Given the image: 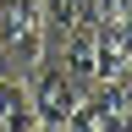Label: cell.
Instances as JSON below:
<instances>
[{
    "label": "cell",
    "instance_id": "obj_1",
    "mask_svg": "<svg viewBox=\"0 0 132 132\" xmlns=\"http://www.w3.org/2000/svg\"><path fill=\"white\" fill-rule=\"evenodd\" d=\"M28 94H33V110H39V127H66L77 116V105L88 99V82H82L55 50H44L39 66L28 72Z\"/></svg>",
    "mask_w": 132,
    "mask_h": 132
},
{
    "label": "cell",
    "instance_id": "obj_4",
    "mask_svg": "<svg viewBox=\"0 0 132 132\" xmlns=\"http://www.w3.org/2000/svg\"><path fill=\"white\" fill-rule=\"evenodd\" d=\"M39 11H44V50H55L77 22L94 16V0H39Z\"/></svg>",
    "mask_w": 132,
    "mask_h": 132
},
{
    "label": "cell",
    "instance_id": "obj_3",
    "mask_svg": "<svg viewBox=\"0 0 132 132\" xmlns=\"http://www.w3.org/2000/svg\"><path fill=\"white\" fill-rule=\"evenodd\" d=\"M39 127V110H33V94L22 77H0V132H33Z\"/></svg>",
    "mask_w": 132,
    "mask_h": 132
},
{
    "label": "cell",
    "instance_id": "obj_2",
    "mask_svg": "<svg viewBox=\"0 0 132 132\" xmlns=\"http://www.w3.org/2000/svg\"><path fill=\"white\" fill-rule=\"evenodd\" d=\"M44 55V11L39 0H0V72L28 77Z\"/></svg>",
    "mask_w": 132,
    "mask_h": 132
},
{
    "label": "cell",
    "instance_id": "obj_5",
    "mask_svg": "<svg viewBox=\"0 0 132 132\" xmlns=\"http://www.w3.org/2000/svg\"><path fill=\"white\" fill-rule=\"evenodd\" d=\"M33 132H61V127H33Z\"/></svg>",
    "mask_w": 132,
    "mask_h": 132
}]
</instances>
